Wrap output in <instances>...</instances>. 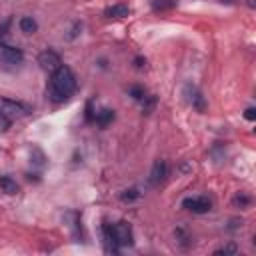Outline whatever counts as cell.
I'll use <instances>...</instances> for the list:
<instances>
[{
	"label": "cell",
	"instance_id": "6da1fadb",
	"mask_svg": "<svg viewBox=\"0 0 256 256\" xmlns=\"http://www.w3.org/2000/svg\"><path fill=\"white\" fill-rule=\"evenodd\" d=\"M76 90V78H74V72L68 68V66H60L52 72L50 76V86H48V98L56 104L68 100Z\"/></svg>",
	"mask_w": 256,
	"mask_h": 256
},
{
	"label": "cell",
	"instance_id": "7a4b0ae2",
	"mask_svg": "<svg viewBox=\"0 0 256 256\" xmlns=\"http://www.w3.org/2000/svg\"><path fill=\"white\" fill-rule=\"evenodd\" d=\"M2 106V112L8 116V118H24L32 112V106L20 102V100H10V98H2L0 102Z\"/></svg>",
	"mask_w": 256,
	"mask_h": 256
},
{
	"label": "cell",
	"instance_id": "3957f363",
	"mask_svg": "<svg viewBox=\"0 0 256 256\" xmlns=\"http://www.w3.org/2000/svg\"><path fill=\"white\" fill-rule=\"evenodd\" d=\"M182 94H184L186 102H188L196 112H206L208 104H206V98H204V94L200 92L198 86H194V84H186L184 90H182Z\"/></svg>",
	"mask_w": 256,
	"mask_h": 256
},
{
	"label": "cell",
	"instance_id": "277c9868",
	"mask_svg": "<svg viewBox=\"0 0 256 256\" xmlns=\"http://www.w3.org/2000/svg\"><path fill=\"white\" fill-rule=\"evenodd\" d=\"M112 228V236L114 240L118 242V246H132L134 244V236H132V226L124 220L116 222V224H110Z\"/></svg>",
	"mask_w": 256,
	"mask_h": 256
},
{
	"label": "cell",
	"instance_id": "5b68a950",
	"mask_svg": "<svg viewBox=\"0 0 256 256\" xmlns=\"http://www.w3.org/2000/svg\"><path fill=\"white\" fill-rule=\"evenodd\" d=\"M182 208L190 210L194 214H206V212L212 210V202L206 196H188V198L182 200Z\"/></svg>",
	"mask_w": 256,
	"mask_h": 256
},
{
	"label": "cell",
	"instance_id": "8992f818",
	"mask_svg": "<svg viewBox=\"0 0 256 256\" xmlns=\"http://www.w3.org/2000/svg\"><path fill=\"white\" fill-rule=\"evenodd\" d=\"M22 60H24L22 50L0 42V62H2V64H6V66H16V64H20Z\"/></svg>",
	"mask_w": 256,
	"mask_h": 256
},
{
	"label": "cell",
	"instance_id": "52a82bcc",
	"mask_svg": "<svg viewBox=\"0 0 256 256\" xmlns=\"http://www.w3.org/2000/svg\"><path fill=\"white\" fill-rule=\"evenodd\" d=\"M38 64H40L42 70H46V72H54L56 68L62 66V58H60L54 50H44V52L38 54Z\"/></svg>",
	"mask_w": 256,
	"mask_h": 256
},
{
	"label": "cell",
	"instance_id": "ba28073f",
	"mask_svg": "<svg viewBox=\"0 0 256 256\" xmlns=\"http://www.w3.org/2000/svg\"><path fill=\"white\" fill-rule=\"evenodd\" d=\"M168 176V164L164 160H154L150 174H148V184L150 186H158L160 182H164V178Z\"/></svg>",
	"mask_w": 256,
	"mask_h": 256
},
{
	"label": "cell",
	"instance_id": "9c48e42d",
	"mask_svg": "<svg viewBox=\"0 0 256 256\" xmlns=\"http://www.w3.org/2000/svg\"><path fill=\"white\" fill-rule=\"evenodd\" d=\"M102 244H104V252H108V254H118V250H120V246H118V242L114 240V236H112V228H110V224H104L102 226Z\"/></svg>",
	"mask_w": 256,
	"mask_h": 256
},
{
	"label": "cell",
	"instance_id": "30bf717a",
	"mask_svg": "<svg viewBox=\"0 0 256 256\" xmlns=\"http://www.w3.org/2000/svg\"><path fill=\"white\" fill-rule=\"evenodd\" d=\"M64 222H66V226L70 228L72 236L78 238V236H80V214L74 212V210H68V212L64 214Z\"/></svg>",
	"mask_w": 256,
	"mask_h": 256
},
{
	"label": "cell",
	"instance_id": "8fae6325",
	"mask_svg": "<svg viewBox=\"0 0 256 256\" xmlns=\"http://www.w3.org/2000/svg\"><path fill=\"white\" fill-rule=\"evenodd\" d=\"M130 14V6L128 4H112V6H108L106 10H104V16H108V18H124V16H128Z\"/></svg>",
	"mask_w": 256,
	"mask_h": 256
},
{
	"label": "cell",
	"instance_id": "7c38bea8",
	"mask_svg": "<svg viewBox=\"0 0 256 256\" xmlns=\"http://www.w3.org/2000/svg\"><path fill=\"white\" fill-rule=\"evenodd\" d=\"M112 120H114V110H110V108H104V110H100V112L94 116V122H96L100 128H106Z\"/></svg>",
	"mask_w": 256,
	"mask_h": 256
},
{
	"label": "cell",
	"instance_id": "4fadbf2b",
	"mask_svg": "<svg viewBox=\"0 0 256 256\" xmlns=\"http://www.w3.org/2000/svg\"><path fill=\"white\" fill-rule=\"evenodd\" d=\"M18 26H20V30H22L24 34H34V32L38 30L36 20H34V18H30V16H22V18L18 20Z\"/></svg>",
	"mask_w": 256,
	"mask_h": 256
},
{
	"label": "cell",
	"instance_id": "5bb4252c",
	"mask_svg": "<svg viewBox=\"0 0 256 256\" xmlns=\"http://www.w3.org/2000/svg\"><path fill=\"white\" fill-rule=\"evenodd\" d=\"M0 190L2 192H6V194H10V196H14V194H18V184L12 180V178H8V176H0Z\"/></svg>",
	"mask_w": 256,
	"mask_h": 256
},
{
	"label": "cell",
	"instance_id": "9a60e30c",
	"mask_svg": "<svg viewBox=\"0 0 256 256\" xmlns=\"http://www.w3.org/2000/svg\"><path fill=\"white\" fill-rule=\"evenodd\" d=\"M30 162H32L34 166L42 168V166L46 164V154H44L38 146H32V148H30Z\"/></svg>",
	"mask_w": 256,
	"mask_h": 256
},
{
	"label": "cell",
	"instance_id": "2e32d148",
	"mask_svg": "<svg viewBox=\"0 0 256 256\" xmlns=\"http://www.w3.org/2000/svg\"><path fill=\"white\" fill-rule=\"evenodd\" d=\"M150 4H152V10L164 12V10H172L178 4V0H152Z\"/></svg>",
	"mask_w": 256,
	"mask_h": 256
},
{
	"label": "cell",
	"instance_id": "e0dca14e",
	"mask_svg": "<svg viewBox=\"0 0 256 256\" xmlns=\"http://www.w3.org/2000/svg\"><path fill=\"white\" fill-rule=\"evenodd\" d=\"M140 102H142V112L144 114H150L154 110V106H156V96H152V94L150 96H144Z\"/></svg>",
	"mask_w": 256,
	"mask_h": 256
},
{
	"label": "cell",
	"instance_id": "ac0fdd59",
	"mask_svg": "<svg viewBox=\"0 0 256 256\" xmlns=\"http://www.w3.org/2000/svg\"><path fill=\"white\" fill-rule=\"evenodd\" d=\"M120 198H122L124 202H132V200L140 198V192H138L136 188H130V190H124V192L120 194Z\"/></svg>",
	"mask_w": 256,
	"mask_h": 256
},
{
	"label": "cell",
	"instance_id": "d6986e66",
	"mask_svg": "<svg viewBox=\"0 0 256 256\" xmlns=\"http://www.w3.org/2000/svg\"><path fill=\"white\" fill-rule=\"evenodd\" d=\"M128 92H130V96H132L134 100H142V98L146 96V90H144L142 86H130Z\"/></svg>",
	"mask_w": 256,
	"mask_h": 256
},
{
	"label": "cell",
	"instance_id": "ffe728a7",
	"mask_svg": "<svg viewBox=\"0 0 256 256\" xmlns=\"http://www.w3.org/2000/svg\"><path fill=\"white\" fill-rule=\"evenodd\" d=\"M238 252V248L234 246V244H230V246H224V248H218L214 254H236Z\"/></svg>",
	"mask_w": 256,
	"mask_h": 256
},
{
	"label": "cell",
	"instance_id": "44dd1931",
	"mask_svg": "<svg viewBox=\"0 0 256 256\" xmlns=\"http://www.w3.org/2000/svg\"><path fill=\"white\" fill-rule=\"evenodd\" d=\"M8 128H10V118L4 112H0V130H8Z\"/></svg>",
	"mask_w": 256,
	"mask_h": 256
},
{
	"label": "cell",
	"instance_id": "7402d4cb",
	"mask_svg": "<svg viewBox=\"0 0 256 256\" xmlns=\"http://www.w3.org/2000/svg\"><path fill=\"white\" fill-rule=\"evenodd\" d=\"M234 204H236V206H238V204H240V206H248V204H250V198H248V196H240V194H238V196L234 198Z\"/></svg>",
	"mask_w": 256,
	"mask_h": 256
},
{
	"label": "cell",
	"instance_id": "603a6c76",
	"mask_svg": "<svg viewBox=\"0 0 256 256\" xmlns=\"http://www.w3.org/2000/svg\"><path fill=\"white\" fill-rule=\"evenodd\" d=\"M244 118H246V120H250V122H252V120H256V110H254V108H246Z\"/></svg>",
	"mask_w": 256,
	"mask_h": 256
},
{
	"label": "cell",
	"instance_id": "cb8c5ba5",
	"mask_svg": "<svg viewBox=\"0 0 256 256\" xmlns=\"http://www.w3.org/2000/svg\"><path fill=\"white\" fill-rule=\"evenodd\" d=\"M248 6H250V8H254V0H248Z\"/></svg>",
	"mask_w": 256,
	"mask_h": 256
}]
</instances>
